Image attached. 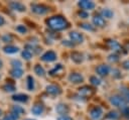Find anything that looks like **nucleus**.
<instances>
[{
    "instance_id": "34",
    "label": "nucleus",
    "mask_w": 129,
    "mask_h": 120,
    "mask_svg": "<svg viewBox=\"0 0 129 120\" xmlns=\"http://www.w3.org/2000/svg\"><path fill=\"white\" fill-rule=\"evenodd\" d=\"M108 59L110 61V62H113V63H115V62H118L119 61V56L117 55V54H110L109 55V57H108Z\"/></svg>"
},
{
    "instance_id": "20",
    "label": "nucleus",
    "mask_w": 129,
    "mask_h": 120,
    "mask_svg": "<svg viewBox=\"0 0 129 120\" xmlns=\"http://www.w3.org/2000/svg\"><path fill=\"white\" fill-rule=\"evenodd\" d=\"M101 14H102V17H106V18H112L113 15H114L113 11H112L111 9H109V8L103 9V10L101 11Z\"/></svg>"
},
{
    "instance_id": "37",
    "label": "nucleus",
    "mask_w": 129,
    "mask_h": 120,
    "mask_svg": "<svg viewBox=\"0 0 129 120\" xmlns=\"http://www.w3.org/2000/svg\"><path fill=\"white\" fill-rule=\"evenodd\" d=\"M123 115H124L125 118H127V119L129 120V107L124 108V110H123Z\"/></svg>"
},
{
    "instance_id": "17",
    "label": "nucleus",
    "mask_w": 129,
    "mask_h": 120,
    "mask_svg": "<svg viewBox=\"0 0 129 120\" xmlns=\"http://www.w3.org/2000/svg\"><path fill=\"white\" fill-rule=\"evenodd\" d=\"M43 105L42 104H35L33 107H32V109H31V111H32V113L34 114V115H40L42 112H43Z\"/></svg>"
},
{
    "instance_id": "24",
    "label": "nucleus",
    "mask_w": 129,
    "mask_h": 120,
    "mask_svg": "<svg viewBox=\"0 0 129 120\" xmlns=\"http://www.w3.org/2000/svg\"><path fill=\"white\" fill-rule=\"evenodd\" d=\"M120 91L122 92V94H123V96H122V97H123V98L126 100V102H129V89L122 87Z\"/></svg>"
},
{
    "instance_id": "6",
    "label": "nucleus",
    "mask_w": 129,
    "mask_h": 120,
    "mask_svg": "<svg viewBox=\"0 0 129 120\" xmlns=\"http://www.w3.org/2000/svg\"><path fill=\"white\" fill-rule=\"evenodd\" d=\"M79 6L81 8H83L84 10H91L95 8V3L93 1H89V0H81L79 1Z\"/></svg>"
},
{
    "instance_id": "28",
    "label": "nucleus",
    "mask_w": 129,
    "mask_h": 120,
    "mask_svg": "<svg viewBox=\"0 0 129 120\" xmlns=\"http://www.w3.org/2000/svg\"><path fill=\"white\" fill-rule=\"evenodd\" d=\"M3 89L6 91V92H14L15 91V87L11 84H6L5 86H3Z\"/></svg>"
},
{
    "instance_id": "39",
    "label": "nucleus",
    "mask_w": 129,
    "mask_h": 120,
    "mask_svg": "<svg viewBox=\"0 0 129 120\" xmlns=\"http://www.w3.org/2000/svg\"><path fill=\"white\" fill-rule=\"evenodd\" d=\"M57 120H73L71 117H69V116H67V115H61V116H59L58 118H57Z\"/></svg>"
},
{
    "instance_id": "13",
    "label": "nucleus",
    "mask_w": 129,
    "mask_h": 120,
    "mask_svg": "<svg viewBox=\"0 0 129 120\" xmlns=\"http://www.w3.org/2000/svg\"><path fill=\"white\" fill-rule=\"evenodd\" d=\"M9 5H10L11 9H13V10L20 11V12L25 11V6L22 3H20V2H11Z\"/></svg>"
},
{
    "instance_id": "44",
    "label": "nucleus",
    "mask_w": 129,
    "mask_h": 120,
    "mask_svg": "<svg viewBox=\"0 0 129 120\" xmlns=\"http://www.w3.org/2000/svg\"><path fill=\"white\" fill-rule=\"evenodd\" d=\"M25 120H34V119H25Z\"/></svg>"
},
{
    "instance_id": "3",
    "label": "nucleus",
    "mask_w": 129,
    "mask_h": 120,
    "mask_svg": "<svg viewBox=\"0 0 129 120\" xmlns=\"http://www.w3.org/2000/svg\"><path fill=\"white\" fill-rule=\"evenodd\" d=\"M48 7L42 4H31V11L36 13V14H45L48 12Z\"/></svg>"
},
{
    "instance_id": "29",
    "label": "nucleus",
    "mask_w": 129,
    "mask_h": 120,
    "mask_svg": "<svg viewBox=\"0 0 129 120\" xmlns=\"http://www.w3.org/2000/svg\"><path fill=\"white\" fill-rule=\"evenodd\" d=\"M81 27L84 28V29H86V30H89V31H93L94 30V27L91 24H89V23H82L81 24Z\"/></svg>"
},
{
    "instance_id": "9",
    "label": "nucleus",
    "mask_w": 129,
    "mask_h": 120,
    "mask_svg": "<svg viewBox=\"0 0 129 120\" xmlns=\"http://www.w3.org/2000/svg\"><path fill=\"white\" fill-rule=\"evenodd\" d=\"M102 114H103V111H102V109H101L100 107H95V108H93V109L91 110V112H90V116H91V118L94 119V120H99V119L101 118Z\"/></svg>"
},
{
    "instance_id": "38",
    "label": "nucleus",
    "mask_w": 129,
    "mask_h": 120,
    "mask_svg": "<svg viewBox=\"0 0 129 120\" xmlns=\"http://www.w3.org/2000/svg\"><path fill=\"white\" fill-rule=\"evenodd\" d=\"M2 39H3V41H5V42H9V41L12 39V37L7 34V35H4V36L2 37Z\"/></svg>"
},
{
    "instance_id": "36",
    "label": "nucleus",
    "mask_w": 129,
    "mask_h": 120,
    "mask_svg": "<svg viewBox=\"0 0 129 120\" xmlns=\"http://www.w3.org/2000/svg\"><path fill=\"white\" fill-rule=\"evenodd\" d=\"M79 16L82 17V18H87V17L89 16V14H88V12H86L85 10H81V11L79 12Z\"/></svg>"
},
{
    "instance_id": "16",
    "label": "nucleus",
    "mask_w": 129,
    "mask_h": 120,
    "mask_svg": "<svg viewBox=\"0 0 129 120\" xmlns=\"http://www.w3.org/2000/svg\"><path fill=\"white\" fill-rule=\"evenodd\" d=\"M69 110L70 109H69L68 105H66V104H58L56 106V112L58 114H62V116L64 114H68L69 113Z\"/></svg>"
},
{
    "instance_id": "25",
    "label": "nucleus",
    "mask_w": 129,
    "mask_h": 120,
    "mask_svg": "<svg viewBox=\"0 0 129 120\" xmlns=\"http://www.w3.org/2000/svg\"><path fill=\"white\" fill-rule=\"evenodd\" d=\"M23 112H24V109L20 106H13L12 107V113H15V114L19 115V114H22Z\"/></svg>"
},
{
    "instance_id": "32",
    "label": "nucleus",
    "mask_w": 129,
    "mask_h": 120,
    "mask_svg": "<svg viewBox=\"0 0 129 120\" xmlns=\"http://www.w3.org/2000/svg\"><path fill=\"white\" fill-rule=\"evenodd\" d=\"M11 64H12V66L14 67V69H20L21 66H22L21 62H19L18 59H13V61L11 62Z\"/></svg>"
},
{
    "instance_id": "8",
    "label": "nucleus",
    "mask_w": 129,
    "mask_h": 120,
    "mask_svg": "<svg viewBox=\"0 0 129 120\" xmlns=\"http://www.w3.org/2000/svg\"><path fill=\"white\" fill-rule=\"evenodd\" d=\"M70 38H71L72 42L74 41V42H77V43H81V42H83V40H84V36H83L81 33L77 32V31H72V32H70Z\"/></svg>"
},
{
    "instance_id": "12",
    "label": "nucleus",
    "mask_w": 129,
    "mask_h": 120,
    "mask_svg": "<svg viewBox=\"0 0 129 120\" xmlns=\"http://www.w3.org/2000/svg\"><path fill=\"white\" fill-rule=\"evenodd\" d=\"M93 23L96 25V26H99V27H103L105 26V19L101 16V15H95L93 17Z\"/></svg>"
},
{
    "instance_id": "4",
    "label": "nucleus",
    "mask_w": 129,
    "mask_h": 120,
    "mask_svg": "<svg viewBox=\"0 0 129 120\" xmlns=\"http://www.w3.org/2000/svg\"><path fill=\"white\" fill-rule=\"evenodd\" d=\"M94 89L92 87H89V86H83L79 89V94L83 97H90L94 94Z\"/></svg>"
},
{
    "instance_id": "11",
    "label": "nucleus",
    "mask_w": 129,
    "mask_h": 120,
    "mask_svg": "<svg viewBox=\"0 0 129 120\" xmlns=\"http://www.w3.org/2000/svg\"><path fill=\"white\" fill-rule=\"evenodd\" d=\"M96 72L100 76H107L110 72V67L107 65H100L99 67H97Z\"/></svg>"
},
{
    "instance_id": "26",
    "label": "nucleus",
    "mask_w": 129,
    "mask_h": 120,
    "mask_svg": "<svg viewBox=\"0 0 129 120\" xmlns=\"http://www.w3.org/2000/svg\"><path fill=\"white\" fill-rule=\"evenodd\" d=\"M18 119V115L17 114H15V113H10V114H8V115H6L5 117H4V119L3 120H17Z\"/></svg>"
},
{
    "instance_id": "14",
    "label": "nucleus",
    "mask_w": 129,
    "mask_h": 120,
    "mask_svg": "<svg viewBox=\"0 0 129 120\" xmlns=\"http://www.w3.org/2000/svg\"><path fill=\"white\" fill-rule=\"evenodd\" d=\"M107 44L110 47V49H112L113 51H120L121 50L120 44L115 40H109V41H107Z\"/></svg>"
},
{
    "instance_id": "2",
    "label": "nucleus",
    "mask_w": 129,
    "mask_h": 120,
    "mask_svg": "<svg viewBox=\"0 0 129 120\" xmlns=\"http://www.w3.org/2000/svg\"><path fill=\"white\" fill-rule=\"evenodd\" d=\"M110 103L115 106V107H119V108H125L127 102L126 100L122 97V96H112L110 98Z\"/></svg>"
},
{
    "instance_id": "19",
    "label": "nucleus",
    "mask_w": 129,
    "mask_h": 120,
    "mask_svg": "<svg viewBox=\"0 0 129 120\" xmlns=\"http://www.w3.org/2000/svg\"><path fill=\"white\" fill-rule=\"evenodd\" d=\"M3 50L6 53H15L18 51V47L14 46V45H6V46H4Z\"/></svg>"
},
{
    "instance_id": "5",
    "label": "nucleus",
    "mask_w": 129,
    "mask_h": 120,
    "mask_svg": "<svg viewBox=\"0 0 129 120\" xmlns=\"http://www.w3.org/2000/svg\"><path fill=\"white\" fill-rule=\"evenodd\" d=\"M69 81L73 84H80L84 81V78L81 74L79 73H72L70 76H69Z\"/></svg>"
},
{
    "instance_id": "21",
    "label": "nucleus",
    "mask_w": 129,
    "mask_h": 120,
    "mask_svg": "<svg viewBox=\"0 0 129 120\" xmlns=\"http://www.w3.org/2000/svg\"><path fill=\"white\" fill-rule=\"evenodd\" d=\"M34 73H35L37 76L43 77L44 74H45V71H44V69H43L40 65H35V66H34Z\"/></svg>"
},
{
    "instance_id": "7",
    "label": "nucleus",
    "mask_w": 129,
    "mask_h": 120,
    "mask_svg": "<svg viewBox=\"0 0 129 120\" xmlns=\"http://www.w3.org/2000/svg\"><path fill=\"white\" fill-rule=\"evenodd\" d=\"M41 59L43 61V62H53V61H55L56 59V54H55V52L54 51H52V50H48V51H46L45 53H43L42 55H41Z\"/></svg>"
},
{
    "instance_id": "41",
    "label": "nucleus",
    "mask_w": 129,
    "mask_h": 120,
    "mask_svg": "<svg viewBox=\"0 0 129 120\" xmlns=\"http://www.w3.org/2000/svg\"><path fill=\"white\" fill-rule=\"evenodd\" d=\"M4 23H5V20H4V18H3L2 16H0V26H1V25H3Z\"/></svg>"
},
{
    "instance_id": "15",
    "label": "nucleus",
    "mask_w": 129,
    "mask_h": 120,
    "mask_svg": "<svg viewBox=\"0 0 129 120\" xmlns=\"http://www.w3.org/2000/svg\"><path fill=\"white\" fill-rule=\"evenodd\" d=\"M12 100L16 102H27L28 101V96L25 94H16L12 96Z\"/></svg>"
},
{
    "instance_id": "1",
    "label": "nucleus",
    "mask_w": 129,
    "mask_h": 120,
    "mask_svg": "<svg viewBox=\"0 0 129 120\" xmlns=\"http://www.w3.org/2000/svg\"><path fill=\"white\" fill-rule=\"evenodd\" d=\"M46 24L52 30H63L69 26L67 19L60 15H56L48 18L46 20Z\"/></svg>"
},
{
    "instance_id": "23",
    "label": "nucleus",
    "mask_w": 129,
    "mask_h": 120,
    "mask_svg": "<svg viewBox=\"0 0 129 120\" xmlns=\"http://www.w3.org/2000/svg\"><path fill=\"white\" fill-rule=\"evenodd\" d=\"M27 89L29 91H33L34 90V80L31 76L27 77Z\"/></svg>"
},
{
    "instance_id": "30",
    "label": "nucleus",
    "mask_w": 129,
    "mask_h": 120,
    "mask_svg": "<svg viewBox=\"0 0 129 120\" xmlns=\"http://www.w3.org/2000/svg\"><path fill=\"white\" fill-rule=\"evenodd\" d=\"M21 54H22L23 58H25V59H30L31 56H32V54H31V52L29 50H23Z\"/></svg>"
},
{
    "instance_id": "10",
    "label": "nucleus",
    "mask_w": 129,
    "mask_h": 120,
    "mask_svg": "<svg viewBox=\"0 0 129 120\" xmlns=\"http://www.w3.org/2000/svg\"><path fill=\"white\" fill-rule=\"evenodd\" d=\"M46 92L50 95H59L61 93V89L56 85H48L46 86Z\"/></svg>"
},
{
    "instance_id": "22",
    "label": "nucleus",
    "mask_w": 129,
    "mask_h": 120,
    "mask_svg": "<svg viewBox=\"0 0 129 120\" xmlns=\"http://www.w3.org/2000/svg\"><path fill=\"white\" fill-rule=\"evenodd\" d=\"M10 74H11L12 77L18 79V78L22 77V75H23V71H22L21 69H13V70H11Z\"/></svg>"
},
{
    "instance_id": "33",
    "label": "nucleus",
    "mask_w": 129,
    "mask_h": 120,
    "mask_svg": "<svg viewBox=\"0 0 129 120\" xmlns=\"http://www.w3.org/2000/svg\"><path fill=\"white\" fill-rule=\"evenodd\" d=\"M90 81H91V83L93 84V85H96V86H99L100 84H101V81L97 78V77H95V76H93V77H91V79H90Z\"/></svg>"
},
{
    "instance_id": "35",
    "label": "nucleus",
    "mask_w": 129,
    "mask_h": 120,
    "mask_svg": "<svg viewBox=\"0 0 129 120\" xmlns=\"http://www.w3.org/2000/svg\"><path fill=\"white\" fill-rule=\"evenodd\" d=\"M16 30L19 31V32H21V33H25L27 29H26V27H25L24 25H18V26L16 27Z\"/></svg>"
},
{
    "instance_id": "43",
    "label": "nucleus",
    "mask_w": 129,
    "mask_h": 120,
    "mask_svg": "<svg viewBox=\"0 0 129 120\" xmlns=\"http://www.w3.org/2000/svg\"><path fill=\"white\" fill-rule=\"evenodd\" d=\"M1 115H2V111L0 110V116H1Z\"/></svg>"
},
{
    "instance_id": "42",
    "label": "nucleus",
    "mask_w": 129,
    "mask_h": 120,
    "mask_svg": "<svg viewBox=\"0 0 129 120\" xmlns=\"http://www.w3.org/2000/svg\"><path fill=\"white\" fill-rule=\"evenodd\" d=\"M2 67V62H1V59H0V68Z\"/></svg>"
},
{
    "instance_id": "27",
    "label": "nucleus",
    "mask_w": 129,
    "mask_h": 120,
    "mask_svg": "<svg viewBox=\"0 0 129 120\" xmlns=\"http://www.w3.org/2000/svg\"><path fill=\"white\" fill-rule=\"evenodd\" d=\"M118 117H119V114H118L116 111H111V112H109V113L107 114V118H109V119L115 120V119H117Z\"/></svg>"
},
{
    "instance_id": "18",
    "label": "nucleus",
    "mask_w": 129,
    "mask_h": 120,
    "mask_svg": "<svg viewBox=\"0 0 129 120\" xmlns=\"http://www.w3.org/2000/svg\"><path fill=\"white\" fill-rule=\"evenodd\" d=\"M71 56H72V59H73L75 63H77V64H80V63L83 62V54L80 53V52H77V51L72 52Z\"/></svg>"
},
{
    "instance_id": "31",
    "label": "nucleus",
    "mask_w": 129,
    "mask_h": 120,
    "mask_svg": "<svg viewBox=\"0 0 129 120\" xmlns=\"http://www.w3.org/2000/svg\"><path fill=\"white\" fill-rule=\"evenodd\" d=\"M61 69H62V66H61L60 64H58V65H56V66L54 67V69H53V70H51V71L49 72V74H50L51 76H53L55 73H57V72H58L59 70H61Z\"/></svg>"
},
{
    "instance_id": "40",
    "label": "nucleus",
    "mask_w": 129,
    "mask_h": 120,
    "mask_svg": "<svg viewBox=\"0 0 129 120\" xmlns=\"http://www.w3.org/2000/svg\"><path fill=\"white\" fill-rule=\"evenodd\" d=\"M122 66H123V68H124L125 70H129V59H127V61L123 62Z\"/></svg>"
}]
</instances>
